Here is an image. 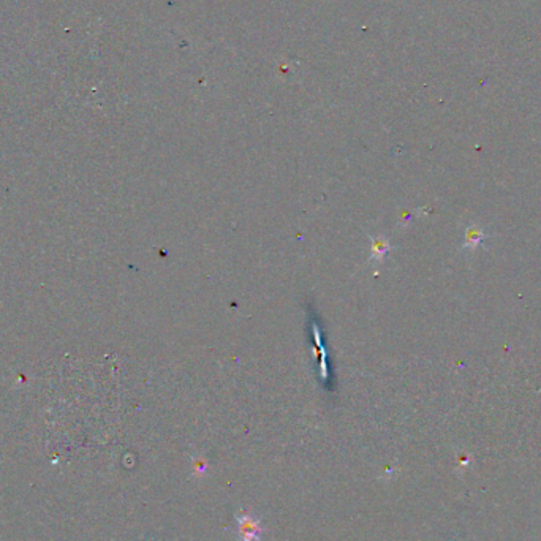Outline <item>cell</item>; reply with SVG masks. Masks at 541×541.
I'll list each match as a JSON object with an SVG mask.
<instances>
[{"mask_svg":"<svg viewBox=\"0 0 541 541\" xmlns=\"http://www.w3.org/2000/svg\"><path fill=\"white\" fill-rule=\"evenodd\" d=\"M483 239H484L483 228H480V226H476V225H471V226H469L467 230H465L464 247L469 249V250H475V249L480 247Z\"/></svg>","mask_w":541,"mask_h":541,"instance_id":"6da1fadb","label":"cell"}]
</instances>
